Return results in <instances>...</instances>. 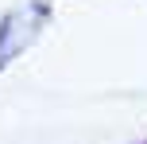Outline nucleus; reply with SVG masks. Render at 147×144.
I'll return each mask as SVG.
<instances>
[{
    "label": "nucleus",
    "instance_id": "nucleus-1",
    "mask_svg": "<svg viewBox=\"0 0 147 144\" xmlns=\"http://www.w3.org/2000/svg\"><path fill=\"white\" fill-rule=\"evenodd\" d=\"M43 20H47V4H27V8L12 12L0 23V66H8V59H16L35 39V31L43 27Z\"/></svg>",
    "mask_w": 147,
    "mask_h": 144
},
{
    "label": "nucleus",
    "instance_id": "nucleus-2",
    "mask_svg": "<svg viewBox=\"0 0 147 144\" xmlns=\"http://www.w3.org/2000/svg\"><path fill=\"white\" fill-rule=\"evenodd\" d=\"M143 144H147V140H143Z\"/></svg>",
    "mask_w": 147,
    "mask_h": 144
}]
</instances>
